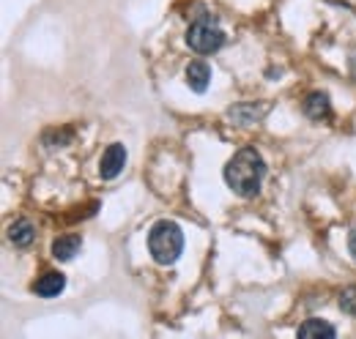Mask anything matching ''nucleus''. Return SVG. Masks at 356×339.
Returning <instances> with one entry per match:
<instances>
[{
	"instance_id": "6e6552de",
	"label": "nucleus",
	"mask_w": 356,
	"mask_h": 339,
	"mask_svg": "<svg viewBox=\"0 0 356 339\" xmlns=\"http://www.w3.org/2000/svg\"><path fill=\"white\" fill-rule=\"evenodd\" d=\"M80 249H83V235H77V233L58 235V238L52 241V247H49V252H52V257H55L58 263L74 260V254H80Z\"/></svg>"
},
{
	"instance_id": "f03ea898",
	"label": "nucleus",
	"mask_w": 356,
	"mask_h": 339,
	"mask_svg": "<svg viewBox=\"0 0 356 339\" xmlns=\"http://www.w3.org/2000/svg\"><path fill=\"white\" fill-rule=\"evenodd\" d=\"M148 252L159 265H176L184 252V230L173 219H159L148 230Z\"/></svg>"
},
{
	"instance_id": "39448f33",
	"label": "nucleus",
	"mask_w": 356,
	"mask_h": 339,
	"mask_svg": "<svg viewBox=\"0 0 356 339\" xmlns=\"http://www.w3.org/2000/svg\"><path fill=\"white\" fill-rule=\"evenodd\" d=\"M268 104H261V101H238L227 110V118L238 126H252V124H261L266 118Z\"/></svg>"
},
{
	"instance_id": "423d86ee",
	"label": "nucleus",
	"mask_w": 356,
	"mask_h": 339,
	"mask_svg": "<svg viewBox=\"0 0 356 339\" xmlns=\"http://www.w3.org/2000/svg\"><path fill=\"white\" fill-rule=\"evenodd\" d=\"M302 110L310 121H329L332 118V99L326 90H312L305 96L302 101Z\"/></svg>"
},
{
	"instance_id": "ddd939ff",
	"label": "nucleus",
	"mask_w": 356,
	"mask_h": 339,
	"mask_svg": "<svg viewBox=\"0 0 356 339\" xmlns=\"http://www.w3.org/2000/svg\"><path fill=\"white\" fill-rule=\"evenodd\" d=\"M337 306H340L346 315H356V285L346 288V290H340V296H337Z\"/></svg>"
},
{
	"instance_id": "1a4fd4ad",
	"label": "nucleus",
	"mask_w": 356,
	"mask_h": 339,
	"mask_svg": "<svg viewBox=\"0 0 356 339\" xmlns=\"http://www.w3.org/2000/svg\"><path fill=\"white\" fill-rule=\"evenodd\" d=\"M63 290H66V276L60 271H44L33 282V293L39 298H58Z\"/></svg>"
},
{
	"instance_id": "f257e3e1",
	"label": "nucleus",
	"mask_w": 356,
	"mask_h": 339,
	"mask_svg": "<svg viewBox=\"0 0 356 339\" xmlns=\"http://www.w3.org/2000/svg\"><path fill=\"white\" fill-rule=\"evenodd\" d=\"M222 178L233 195H238L241 200H252V197L261 195V186H264V178H266V159L261 156V151L255 145L238 148L227 159Z\"/></svg>"
},
{
	"instance_id": "20e7f679",
	"label": "nucleus",
	"mask_w": 356,
	"mask_h": 339,
	"mask_svg": "<svg viewBox=\"0 0 356 339\" xmlns=\"http://www.w3.org/2000/svg\"><path fill=\"white\" fill-rule=\"evenodd\" d=\"M129 162V154H127V145L124 142H110L99 159V178L102 181H115L124 167Z\"/></svg>"
},
{
	"instance_id": "9b49d317",
	"label": "nucleus",
	"mask_w": 356,
	"mask_h": 339,
	"mask_svg": "<svg viewBox=\"0 0 356 339\" xmlns=\"http://www.w3.org/2000/svg\"><path fill=\"white\" fill-rule=\"evenodd\" d=\"M296 337L302 339H334L337 337V329L332 326V323H326V320H321V317H310V320H305L299 329H296Z\"/></svg>"
},
{
	"instance_id": "0eeeda50",
	"label": "nucleus",
	"mask_w": 356,
	"mask_h": 339,
	"mask_svg": "<svg viewBox=\"0 0 356 339\" xmlns=\"http://www.w3.org/2000/svg\"><path fill=\"white\" fill-rule=\"evenodd\" d=\"M184 83L192 93H206L211 85V66L206 60H192L184 69Z\"/></svg>"
},
{
	"instance_id": "4468645a",
	"label": "nucleus",
	"mask_w": 356,
	"mask_h": 339,
	"mask_svg": "<svg viewBox=\"0 0 356 339\" xmlns=\"http://www.w3.org/2000/svg\"><path fill=\"white\" fill-rule=\"evenodd\" d=\"M348 252H351V257H354V263H356V227L348 233Z\"/></svg>"
},
{
	"instance_id": "9d476101",
	"label": "nucleus",
	"mask_w": 356,
	"mask_h": 339,
	"mask_svg": "<svg viewBox=\"0 0 356 339\" xmlns=\"http://www.w3.org/2000/svg\"><path fill=\"white\" fill-rule=\"evenodd\" d=\"M6 235H8V241H11L17 249H28V247L36 241V227H33L31 219H17V222L8 224Z\"/></svg>"
},
{
	"instance_id": "7ed1b4c3",
	"label": "nucleus",
	"mask_w": 356,
	"mask_h": 339,
	"mask_svg": "<svg viewBox=\"0 0 356 339\" xmlns=\"http://www.w3.org/2000/svg\"><path fill=\"white\" fill-rule=\"evenodd\" d=\"M184 42H186V47H189L192 52H197V55H214V52H220L225 47L227 36H225V31L220 28L217 17L206 14V17L189 22Z\"/></svg>"
},
{
	"instance_id": "f8f14e48",
	"label": "nucleus",
	"mask_w": 356,
	"mask_h": 339,
	"mask_svg": "<svg viewBox=\"0 0 356 339\" xmlns=\"http://www.w3.org/2000/svg\"><path fill=\"white\" fill-rule=\"evenodd\" d=\"M77 137V129L74 126H58V129H47L42 131V145L47 151H55V148H66L72 145Z\"/></svg>"
},
{
	"instance_id": "2eb2a0df",
	"label": "nucleus",
	"mask_w": 356,
	"mask_h": 339,
	"mask_svg": "<svg viewBox=\"0 0 356 339\" xmlns=\"http://www.w3.org/2000/svg\"><path fill=\"white\" fill-rule=\"evenodd\" d=\"M348 69H351V77L356 80V49L351 52V60H348Z\"/></svg>"
}]
</instances>
